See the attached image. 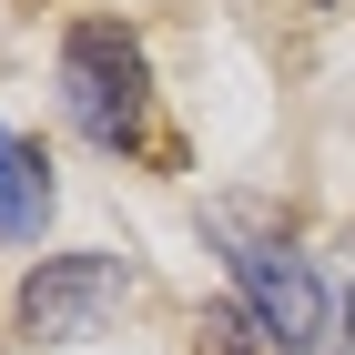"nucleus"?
Segmentation results:
<instances>
[{"label":"nucleus","mask_w":355,"mask_h":355,"mask_svg":"<svg viewBox=\"0 0 355 355\" xmlns=\"http://www.w3.org/2000/svg\"><path fill=\"white\" fill-rule=\"evenodd\" d=\"M345 355H355V295H345Z\"/></svg>","instance_id":"423d86ee"},{"label":"nucleus","mask_w":355,"mask_h":355,"mask_svg":"<svg viewBox=\"0 0 355 355\" xmlns=\"http://www.w3.org/2000/svg\"><path fill=\"white\" fill-rule=\"evenodd\" d=\"M61 112L102 153H132L153 132V71H142V41L122 21H82L61 41Z\"/></svg>","instance_id":"f257e3e1"},{"label":"nucleus","mask_w":355,"mask_h":355,"mask_svg":"<svg viewBox=\"0 0 355 355\" xmlns=\"http://www.w3.org/2000/svg\"><path fill=\"white\" fill-rule=\"evenodd\" d=\"M264 345V325H254V304H214L203 325H193V355H254ZM274 355V345H264Z\"/></svg>","instance_id":"39448f33"},{"label":"nucleus","mask_w":355,"mask_h":355,"mask_svg":"<svg viewBox=\"0 0 355 355\" xmlns=\"http://www.w3.org/2000/svg\"><path fill=\"white\" fill-rule=\"evenodd\" d=\"M214 223L234 234V284H244L264 345H274V355H315V335H325V284L304 274V254L274 244V234H254L244 214H214Z\"/></svg>","instance_id":"7ed1b4c3"},{"label":"nucleus","mask_w":355,"mask_h":355,"mask_svg":"<svg viewBox=\"0 0 355 355\" xmlns=\"http://www.w3.org/2000/svg\"><path fill=\"white\" fill-rule=\"evenodd\" d=\"M41 223H51V173H41V153H31L21 132H0V234L31 244Z\"/></svg>","instance_id":"20e7f679"},{"label":"nucleus","mask_w":355,"mask_h":355,"mask_svg":"<svg viewBox=\"0 0 355 355\" xmlns=\"http://www.w3.org/2000/svg\"><path fill=\"white\" fill-rule=\"evenodd\" d=\"M132 304V264L122 254H51V264L21 274V304H10V325L31 335V345H82V335H102L112 315Z\"/></svg>","instance_id":"f03ea898"}]
</instances>
